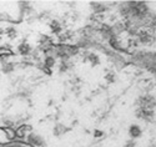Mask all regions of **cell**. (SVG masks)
<instances>
[{"label":"cell","instance_id":"cell-8","mask_svg":"<svg viewBox=\"0 0 156 147\" xmlns=\"http://www.w3.org/2000/svg\"><path fill=\"white\" fill-rule=\"evenodd\" d=\"M92 9H94L96 12H101V11H105L106 10V6H104L103 4H96V3H92L91 4Z\"/></svg>","mask_w":156,"mask_h":147},{"label":"cell","instance_id":"cell-13","mask_svg":"<svg viewBox=\"0 0 156 147\" xmlns=\"http://www.w3.org/2000/svg\"><path fill=\"white\" fill-rule=\"evenodd\" d=\"M16 136V132L12 131V130H10V131H8V138H10V140H12V138H15Z\"/></svg>","mask_w":156,"mask_h":147},{"label":"cell","instance_id":"cell-1","mask_svg":"<svg viewBox=\"0 0 156 147\" xmlns=\"http://www.w3.org/2000/svg\"><path fill=\"white\" fill-rule=\"evenodd\" d=\"M136 117L137 119H142V120H153L154 117V112L150 110H146V108H140V110L136 111Z\"/></svg>","mask_w":156,"mask_h":147},{"label":"cell","instance_id":"cell-12","mask_svg":"<svg viewBox=\"0 0 156 147\" xmlns=\"http://www.w3.org/2000/svg\"><path fill=\"white\" fill-rule=\"evenodd\" d=\"M105 79H106V81H109V82H112L114 80H115V76H114V74L111 72V74H107L106 76H105Z\"/></svg>","mask_w":156,"mask_h":147},{"label":"cell","instance_id":"cell-9","mask_svg":"<svg viewBox=\"0 0 156 147\" xmlns=\"http://www.w3.org/2000/svg\"><path fill=\"white\" fill-rule=\"evenodd\" d=\"M5 32L8 34V36L9 37H12V39H14V37L16 36V30L12 26H9V28H6L5 29Z\"/></svg>","mask_w":156,"mask_h":147},{"label":"cell","instance_id":"cell-6","mask_svg":"<svg viewBox=\"0 0 156 147\" xmlns=\"http://www.w3.org/2000/svg\"><path fill=\"white\" fill-rule=\"evenodd\" d=\"M50 29H51L53 32H60V30H61L60 23L56 21V20H54V21H51V24H50Z\"/></svg>","mask_w":156,"mask_h":147},{"label":"cell","instance_id":"cell-4","mask_svg":"<svg viewBox=\"0 0 156 147\" xmlns=\"http://www.w3.org/2000/svg\"><path fill=\"white\" fill-rule=\"evenodd\" d=\"M18 50L21 55H28V54H30L31 48H30V45H28V44H21V45H19Z\"/></svg>","mask_w":156,"mask_h":147},{"label":"cell","instance_id":"cell-11","mask_svg":"<svg viewBox=\"0 0 156 147\" xmlns=\"http://www.w3.org/2000/svg\"><path fill=\"white\" fill-rule=\"evenodd\" d=\"M67 69H69V65H67L66 62H65V60H64V61L61 62V66H60V71H61V72H64V71H66Z\"/></svg>","mask_w":156,"mask_h":147},{"label":"cell","instance_id":"cell-15","mask_svg":"<svg viewBox=\"0 0 156 147\" xmlns=\"http://www.w3.org/2000/svg\"><path fill=\"white\" fill-rule=\"evenodd\" d=\"M126 147H135V142L134 141H129L128 144H126Z\"/></svg>","mask_w":156,"mask_h":147},{"label":"cell","instance_id":"cell-14","mask_svg":"<svg viewBox=\"0 0 156 147\" xmlns=\"http://www.w3.org/2000/svg\"><path fill=\"white\" fill-rule=\"evenodd\" d=\"M103 135H104L103 131H95V137H101Z\"/></svg>","mask_w":156,"mask_h":147},{"label":"cell","instance_id":"cell-10","mask_svg":"<svg viewBox=\"0 0 156 147\" xmlns=\"http://www.w3.org/2000/svg\"><path fill=\"white\" fill-rule=\"evenodd\" d=\"M89 61L92 64V66H95V65H98V62H99V57L94 55V54H90L89 55Z\"/></svg>","mask_w":156,"mask_h":147},{"label":"cell","instance_id":"cell-3","mask_svg":"<svg viewBox=\"0 0 156 147\" xmlns=\"http://www.w3.org/2000/svg\"><path fill=\"white\" fill-rule=\"evenodd\" d=\"M129 133H130V136H131L132 138L140 137L141 136V128L139 127V126H136V125H132V126H130V128H129Z\"/></svg>","mask_w":156,"mask_h":147},{"label":"cell","instance_id":"cell-7","mask_svg":"<svg viewBox=\"0 0 156 147\" xmlns=\"http://www.w3.org/2000/svg\"><path fill=\"white\" fill-rule=\"evenodd\" d=\"M55 65V57L54 56H46L45 59V66L46 68H53Z\"/></svg>","mask_w":156,"mask_h":147},{"label":"cell","instance_id":"cell-16","mask_svg":"<svg viewBox=\"0 0 156 147\" xmlns=\"http://www.w3.org/2000/svg\"><path fill=\"white\" fill-rule=\"evenodd\" d=\"M3 32H4V30H3V29H0V37H1V35H3Z\"/></svg>","mask_w":156,"mask_h":147},{"label":"cell","instance_id":"cell-2","mask_svg":"<svg viewBox=\"0 0 156 147\" xmlns=\"http://www.w3.org/2000/svg\"><path fill=\"white\" fill-rule=\"evenodd\" d=\"M28 140H29V142H30L31 145H35V146L44 145V140L39 135H35V133H30L29 137H28Z\"/></svg>","mask_w":156,"mask_h":147},{"label":"cell","instance_id":"cell-5","mask_svg":"<svg viewBox=\"0 0 156 147\" xmlns=\"http://www.w3.org/2000/svg\"><path fill=\"white\" fill-rule=\"evenodd\" d=\"M14 69H15V66H14V64H11V62H5V64L1 66V71L4 74H10L14 71Z\"/></svg>","mask_w":156,"mask_h":147}]
</instances>
